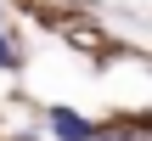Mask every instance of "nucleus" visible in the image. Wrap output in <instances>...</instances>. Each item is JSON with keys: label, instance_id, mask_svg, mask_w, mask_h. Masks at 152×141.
<instances>
[{"label": "nucleus", "instance_id": "nucleus-3", "mask_svg": "<svg viewBox=\"0 0 152 141\" xmlns=\"http://www.w3.org/2000/svg\"><path fill=\"white\" fill-rule=\"evenodd\" d=\"M90 141H141V136H102V130H96Z\"/></svg>", "mask_w": 152, "mask_h": 141}, {"label": "nucleus", "instance_id": "nucleus-1", "mask_svg": "<svg viewBox=\"0 0 152 141\" xmlns=\"http://www.w3.org/2000/svg\"><path fill=\"white\" fill-rule=\"evenodd\" d=\"M45 124H51V136H56V141H90L96 130H102V124H90L85 113H73V107H51Z\"/></svg>", "mask_w": 152, "mask_h": 141}, {"label": "nucleus", "instance_id": "nucleus-2", "mask_svg": "<svg viewBox=\"0 0 152 141\" xmlns=\"http://www.w3.org/2000/svg\"><path fill=\"white\" fill-rule=\"evenodd\" d=\"M0 68H17V45H11L6 34H0Z\"/></svg>", "mask_w": 152, "mask_h": 141}]
</instances>
